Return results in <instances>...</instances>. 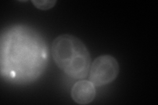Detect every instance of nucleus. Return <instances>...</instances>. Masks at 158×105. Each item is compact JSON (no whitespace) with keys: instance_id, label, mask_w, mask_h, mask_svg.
Wrapping results in <instances>:
<instances>
[{"instance_id":"f257e3e1","label":"nucleus","mask_w":158,"mask_h":105,"mask_svg":"<svg viewBox=\"0 0 158 105\" xmlns=\"http://www.w3.org/2000/svg\"><path fill=\"white\" fill-rule=\"evenodd\" d=\"M48 46L35 30L17 24L6 28L1 36V75L19 85L35 82L46 70Z\"/></svg>"},{"instance_id":"f03ea898","label":"nucleus","mask_w":158,"mask_h":105,"mask_svg":"<svg viewBox=\"0 0 158 105\" xmlns=\"http://www.w3.org/2000/svg\"><path fill=\"white\" fill-rule=\"evenodd\" d=\"M52 54L57 67L73 79L86 78L91 65V56L86 45L71 34L59 35L54 39Z\"/></svg>"},{"instance_id":"7ed1b4c3","label":"nucleus","mask_w":158,"mask_h":105,"mask_svg":"<svg viewBox=\"0 0 158 105\" xmlns=\"http://www.w3.org/2000/svg\"><path fill=\"white\" fill-rule=\"evenodd\" d=\"M89 80L95 87H101L115 81L119 74L117 60L110 55H103L96 58L90 65Z\"/></svg>"},{"instance_id":"20e7f679","label":"nucleus","mask_w":158,"mask_h":105,"mask_svg":"<svg viewBox=\"0 0 158 105\" xmlns=\"http://www.w3.org/2000/svg\"><path fill=\"white\" fill-rule=\"evenodd\" d=\"M96 95L95 86L90 80L81 79L73 85L71 90V96L76 103L86 105L94 100Z\"/></svg>"},{"instance_id":"39448f33","label":"nucleus","mask_w":158,"mask_h":105,"mask_svg":"<svg viewBox=\"0 0 158 105\" xmlns=\"http://www.w3.org/2000/svg\"><path fill=\"white\" fill-rule=\"evenodd\" d=\"M31 2L36 8L42 10V11H46V10L50 9L55 6L57 1L56 0H53V1L46 0V1H31Z\"/></svg>"}]
</instances>
